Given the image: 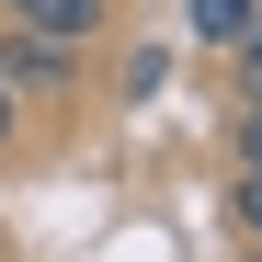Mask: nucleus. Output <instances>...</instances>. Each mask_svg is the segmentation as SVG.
<instances>
[{
  "label": "nucleus",
  "mask_w": 262,
  "mask_h": 262,
  "mask_svg": "<svg viewBox=\"0 0 262 262\" xmlns=\"http://www.w3.org/2000/svg\"><path fill=\"white\" fill-rule=\"evenodd\" d=\"M0 80H12L23 103H57V92H80V46H57V34H23V23H0Z\"/></svg>",
  "instance_id": "1"
},
{
  "label": "nucleus",
  "mask_w": 262,
  "mask_h": 262,
  "mask_svg": "<svg viewBox=\"0 0 262 262\" xmlns=\"http://www.w3.org/2000/svg\"><path fill=\"white\" fill-rule=\"evenodd\" d=\"M0 23H23V34H57V46L92 57L103 34H114V0H0Z\"/></svg>",
  "instance_id": "2"
},
{
  "label": "nucleus",
  "mask_w": 262,
  "mask_h": 262,
  "mask_svg": "<svg viewBox=\"0 0 262 262\" xmlns=\"http://www.w3.org/2000/svg\"><path fill=\"white\" fill-rule=\"evenodd\" d=\"M251 23H262V0H194V34H205L216 57H228L239 34H251Z\"/></svg>",
  "instance_id": "3"
},
{
  "label": "nucleus",
  "mask_w": 262,
  "mask_h": 262,
  "mask_svg": "<svg viewBox=\"0 0 262 262\" xmlns=\"http://www.w3.org/2000/svg\"><path fill=\"white\" fill-rule=\"evenodd\" d=\"M228 69H239V103H262V23H251L239 46H228Z\"/></svg>",
  "instance_id": "4"
},
{
  "label": "nucleus",
  "mask_w": 262,
  "mask_h": 262,
  "mask_svg": "<svg viewBox=\"0 0 262 262\" xmlns=\"http://www.w3.org/2000/svg\"><path fill=\"white\" fill-rule=\"evenodd\" d=\"M239 171H262V103H239Z\"/></svg>",
  "instance_id": "5"
},
{
  "label": "nucleus",
  "mask_w": 262,
  "mask_h": 262,
  "mask_svg": "<svg viewBox=\"0 0 262 262\" xmlns=\"http://www.w3.org/2000/svg\"><path fill=\"white\" fill-rule=\"evenodd\" d=\"M239 228L262 239V171H239Z\"/></svg>",
  "instance_id": "6"
},
{
  "label": "nucleus",
  "mask_w": 262,
  "mask_h": 262,
  "mask_svg": "<svg viewBox=\"0 0 262 262\" xmlns=\"http://www.w3.org/2000/svg\"><path fill=\"white\" fill-rule=\"evenodd\" d=\"M12 137H23V92L0 80V148H12Z\"/></svg>",
  "instance_id": "7"
}]
</instances>
